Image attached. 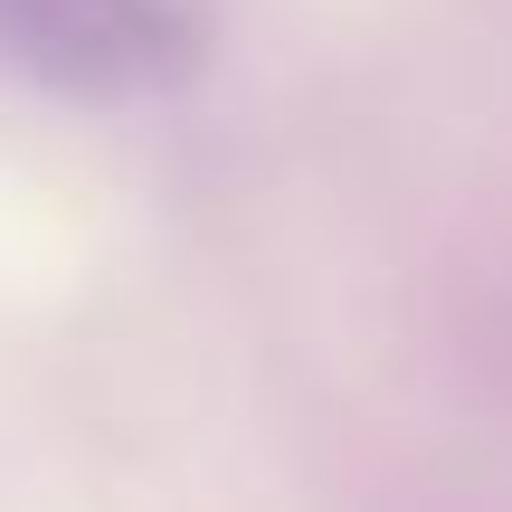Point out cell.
<instances>
[{"label":"cell","instance_id":"1","mask_svg":"<svg viewBox=\"0 0 512 512\" xmlns=\"http://www.w3.org/2000/svg\"><path fill=\"white\" fill-rule=\"evenodd\" d=\"M0 38L76 95H152L190 76L200 10L190 0H0Z\"/></svg>","mask_w":512,"mask_h":512}]
</instances>
